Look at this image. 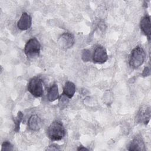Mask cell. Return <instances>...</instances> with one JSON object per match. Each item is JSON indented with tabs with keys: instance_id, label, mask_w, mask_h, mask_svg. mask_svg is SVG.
Wrapping results in <instances>:
<instances>
[{
	"instance_id": "cell-13",
	"label": "cell",
	"mask_w": 151,
	"mask_h": 151,
	"mask_svg": "<svg viewBox=\"0 0 151 151\" xmlns=\"http://www.w3.org/2000/svg\"><path fill=\"white\" fill-rule=\"evenodd\" d=\"M24 115L21 111H18L17 117L14 119V124H15V128L14 130L16 132H18L19 130V126H20V123L23 119Z\"/></svg>"
},
{
	"instance_id": "cell-14",
	"label": "cell",
	"mask_w": 151,
	"mask_h": 151,
	"mask_svg": "<svg viewBox=\"0 0 151 151\" xmlns=\"http://www.w3.org/2000/svg\"><path fill=\"white\" fill-rule=\"evenodd\" d=\"M141 113L142 114H140L139 119H142L145 124H147L148 122L150 120V107L146 108L145 111L144 112L142 111Z\"/></svg>"
},
{
	"instance_id": "cell-4",
	"label": "cell",
	"mask_w": 151,
	"mask_h": 151,
	"mask_svg": "<svg viewBox=\"0 0 151 151\" xmlns=\"http://www.w3.org/2000/svg\"><path fill=\"white\" fill-rule=\"evenodd\" d=\"M41 45L35 38L29 39L24 47V52L28 57H32L38 55L40 52Z\"/></svg>"
},
{
	"instance_id": "cell-1",
	"label": "cell",
	"mask_w": 151,
	"mask_h": 151,
	"mask_svg": "<svg viewBox=\"0 0 151 151\" xmlns=\"http://www.w3.org/2000/svg\"><path fill=\"white\" fill-rule=\"evenodd\" d=\"M47 134L51 140L57 141L62 139L65 134V130L63 123L58 120L52 122L48 128Z\"/></svg>"
},
{
	"instance_id": "cell-10",
	"label": "cell",
	"mask_w": 151,
	"mask_h": 151,
	"mask_svg": "<svg viewBox=\"0 0 151 151\" xmlns=\"http://www.w3.org/2000/svg\"><path fill=\"white\" fill-rule=\"evenodd\" d=\"M127 149L130 151L145 150V143H144L143 140L140 137H135L130 143Z\"/></svg>"
},
{
	"instance_id": "cell-11",
	"label": "cell",
	"mask_w": 151,
	"mask_h": 151,
	"mask_svg": "<svg viewBox=\"0 0 151 151\" xmlns=\"http://www.w3.org/2000/svg\"><path fill=\"white\" fill-rule=\"evenodd\" d=\"M76 92L75 84L71 81H67L65 83L63 87V94L67 96L68 99H71L73 97Z\"/></svg>"
},
{
	"instance_id": "cell-17",
	"label": "cell",
	"mask_w": 151,
	"mask_h": 151,
	"mask_svg": "<svg viewBox=\"0 0 151 151\" xmlns=\"http://www.w3.org/2000/svg\"><path fill=\"white\" fill-rule=\"evenodd\" d=\"M68 103V98L62 94V95L60 97L59 100V105L61 107V108H63L65 107Z\"/></svg>"
},
{
	"instance_id": "cell-7",
	"label": "cell",
	"mask_w": 151,
	"mask_h": 151,
	"mask_svg": "<svg viewBox=\"0 0 151 151\" xmlns=\"http://www.w3.org/2000/svg\"><path fill=\"white\" fill-rule=\"evenodd\" d=\"M32 24V19L27 12H23L17 22V27L19 29L25 31L29 29Z\"/></svg>"
},
{
	"instance_id": "cell-2",
	"label": "cell",
	"mask_w": 151,
	"mask_h": 151,
	"mask_svg": "<svg viewBox=\"0 0 151 151\" xmlns=\"http://www.w3.org/2000/svg\"><path fill=\"white\" fill-rule=\"evenodd\" d=\"M146 54L141 47H135L131 52L129 58V65L132 68H137L142 65L145 60Z\"/></svg>"
},
{
	"instance_id": "cell-16",
	"label": "cell",
	"mask_w": 151,
	"mask_h": 151,
	"mask_svg": "<svg viewBox=\"0 0 151 151\" xmlns=\"http://www.w3.org/2000/svg\"><path fill=\"white\" fill-rule=\"evenodd\" d=\"M13 150H14L13 146L9 142L4 141L3 142L2 145V148H1L2 151H10Z\"/></svg>"
},
{
	"instance_id": "cell-18",
	"label": "cell",
	"mask_w": 151,
	"mask_h": 151,
	"mask_svg": "<svg viewBox=\"0 0 151 151\" xmlns=\"http://www.w3.org/2000/svg\"><path fill=\"white\" fill-rule=\"evenodd\" d=\"M142 75L143 76H148L150 75V70L148 67H145L143 71V73L142 74Z\"/></svg>"
},
{
	"instance_id": "cell-3",
	"label": "cell",
	"mask_w": 151,
	"mask_h": 151,
	"mask_svg": "<svg viewBox=\"0 0 151 151\" xmlns=\"http://www.w3.org/2000/svg\"><path fill=\"white\" fill-rule=\"evenodd\" d=\"M27 89L28 91L35 97H40L44 94L42 81L38 77L32 78L29 80Z\"/></svg>"
},
{
	"instance_id": "cell-12",
	"label": "cell",
	"mask_w": 151,
	"mask_h": 151,
	"mask_svg": "<svg viewBox=\"0 0 151 151\" xmlns=\"http://www.w3.org/2000/svg\"><path fill=\"white\" fill-rule=\"evenodd\" d=\"M58 97H59V93H58V86L56 84H54L49 89L47 94V98L48 101L52 102L56 100L57 99H58Z\"/></svg>"
},
{
	"instance_id": "cell-5",
	"label": "cell",
	"mask_w": 151,
	"mask_h": 151,
	"mask_svg": "<svg viewBox=\"0 0 151 151\" xmlns=\"http://www.w3.org/2000/svg\"><path fill=\"white\" fill-rule=\"evenodd\" d=\"M74 35L70 32H64L60 35L58 40L59 45L63 49L71 48L74 44Z\"/></svg>"
},
{
	"instance_id": "cell-8",
	"label": "cell",
	"mask_w": 151,
	"mask_h": 151,
	"mask_svg": "<svg viewBox=\"0 0 151 151\" xmlns=\"http://www.w3.org/2000/svg\"><path fill=\"white\" fill-rule=\"evenodd\" d=\"M140 27L142 32L147 37L149 40L150 39V18L149 15H145L141 19Z\"/></svg>"
},
{
	"instance_id": "cell-6",
	"label": "cell",
	"mask_w": 151,
	"mask_h": 151,
	"mask_svg": "<svg viewBox=\"0 0 151 151\" xmlns=\"http://www.w3.org/2000/svg\"><path fill=\"white\" fill-rule=\"evenodd\" d=\"M108 59V55L105 48L102 46L97 47L93 55V61L96 63L103 64Z\"/></svg>"
},
{
	"instance_id": "cell-19",
	"label": "cell",
	"mask_w": 151,
	"mask_h": 151,
	"mask_svg": "<svg viewBox=\"0 0 151 151\" xmlns=\"http://www.w3.org/2000/svg\"><path fill=\"white\" fill-rule=\"evenodd\" d=\"M59 149H59L58 146L57 145H54V144H52V145L49 146L48 148L47 149V150H59Z\"/></svg>"
},
{
	"instance_id": "cell-20",
	"label": "cell",
	"mask_w": 151,
	"mask_h": 151,
	"mask_svg": "<svg viewBox=\"0 0 151 151\" xmlns=\"http://www.w3.org/2000/svg\"><path fill=\"white\" fill-rule=\"evenodd\" d=\"M88 150V149H87L86 147H83V146H80L78 147V148H77V150Z\"/></svg>"
},
{
	"instance_id": "cell-15",
	"label": "cell",
	"mask_w": 151,
	"mask_h": 151,
	"mask_svg": "<svg viewBox=\"0 0 151 151\" xmlns=\"http://www.w3.org/2000/svg\"><path fill=\"white\" fill-rule=\"evenodd\" d=\"M82 60L84 62H88L91 59V52L88 50H84L81 55Z\"/></svg>"
},
{
	"instance_id": "cell-9",
	"label": "cell",
	"mask_w": 151,
	"mask_h": 151,
	"mask_svg": "<svg viewBox=\"0 0 151 151\" xmlns=\"http://www.w3.org/2000/svg\"><path fill=\"white\" fill-rule=\"evenodd\" d=\"M28 126L31 130H38L42 126V121L41 118L37 114L31 116L28 120Z\"/></svg>"
}]
</instances>
